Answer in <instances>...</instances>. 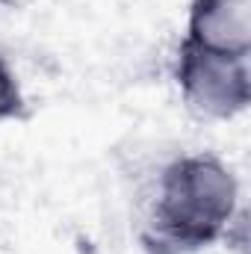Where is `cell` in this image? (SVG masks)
Here are the masks:
<instances>
[{
  "label": "cell",
  "mask_w": 251,
  "mask_h": 254,
  "mask_svg": "<svg viewBox=\"0 0 251 254\" xmlns=\"http://www.w3.org/2000/svg\"><path fill=\"white\" fill-rule=\"evenodd\" d=\"M237 213L240 181L231 166L210 151L181 154L157 175L142 243L151 254H195L222 243Z\"/></svg>",
  "instance_id": "obj_1"
},
{
  "label": "cell",
  "mask_w": 251,
  "mask_h": 254,
  "mask_svg": "<svg viewBox=\"0 0 251 254\" xmlns=\"http://www.w3.org/2000/svg\"><path fill=\"white\" fill-rule=\"evenodd\" d=\"M175 83L198 119L231 122L251 104V57H225L181 39L175 54Z\"/></svg>",
  "instance_id": "obj_2"
},
{
  "label": "cell",
  "mask_w": 251,
  "mask_h": 254,
  "mask_svg": "<svg viewBox=\"0 0 251 254\" xmlns=\"http://www.w3.org/2000/svg\"><path fill=\"white\" fill-rule=\"evenodd\" d=\"M184 42L225 57H251V0H192Z\"/></svg>",
  "instance_id": "obj_3"
},
{
  "label": "cell",
  "mask_w": 251,
  "mask_h": 254,
  "mask_svg": "<svg viewBox=\"0 0 251 254\" xmlns=\"http://www.w3.org/2000/svg\"><path fill=\"white\" fill-rule=\"evenodd\" d=\"M30 119V104L21 89V80L9 60L0 54V125L6 122H27Z\"/></svg>",
  "instance_id": "obj_4"
}]
</instances>
